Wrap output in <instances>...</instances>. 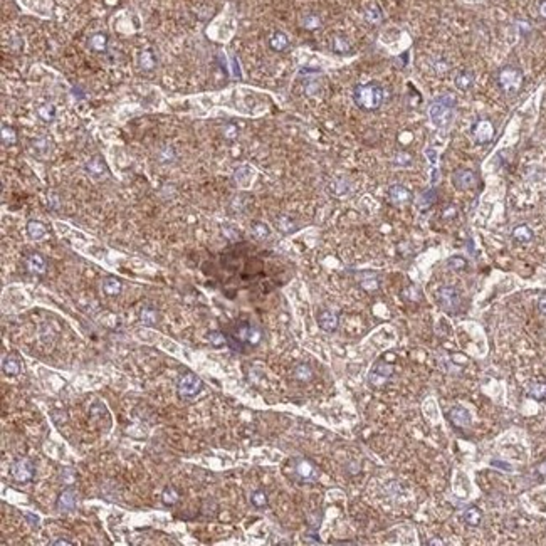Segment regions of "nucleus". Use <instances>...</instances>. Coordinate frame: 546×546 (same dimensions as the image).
<instances>
[{
	"mask_svg": "<svg viewBox=\"0 0 546 546\" xmlns=\"http://www.w3.org/2000/svg\"><path fill=\"white\" fill-rule=\"evenodd\" d=\"M388 198H390L395 205H405V203L412 200V193L403 185H392L388 188Z\"/></svg>",
	"mask_w": 546,
	"mask_h": 546,
	"instance_id": "2eb2a0df",
	"label": "nucleus"
},
{
	"mask_svg": "<svg viewBox=\"0 0 546 546\" xmlns=\"http://www.w3.org/2000/svg\"><path fill=\"white\" fill-rule=\"evenodd\" d=\"M86 172L91 175L93 178H96V180H99V178L103 177H108V166L106 163L103 161V158L99 155H94L91 160L86 163Z\"/></svg>",
	"mask_w": 546,
	"mask_h": 546,
	"instance_id": "4468645a",
	"label": "nucleus"
},
{
	"mask_svg": "<svg viewBox=\"0 0 546 546\" xmlns=\"http://www.w3.org/2000/svg\"><path fill=\"white\" fill-rule=\"evenodd\" d=\"M528 395L533 397L534 400H544L546 385H543V383H531V385H528Z\"/></svg>",
	"mask_w": 546,
	"mask_h": 546,
	"instance_id": "e433bc0d",
	"label": "nucleus"
},
{
	"mask_svg": "<svg viewBox=\"0 0 546 546\" xmlns=\"http://www.w3.org/2000/svg\"><path fill=\"white\" fill-rule=\"evenodd\" d=\"M25 518L29 519V523L32 524V526H37V523H39V516H34V514L27 513V514H25Z\"/></svg>",
	"mask_w": 546,
	"mask_h": 546,
	"instance_id": "3c124183",
	"label": "nucleus"
},
{
	"mask_svg": "<svg viewBox=\"0 0 546 546\" xmlns=\"http://www.w3.org/2000/svg\"><path fill=\"white\" fill-rule=\"evenodd\" d=\"M34 148L37 150V155L40 158H46L47 155L51 153V140L47 138H40L34 141Z\"/></svg>",
	"mask_w": 546,
	"mask_h": 546,
	"instance_id": "ea45409f",
	"label": "nucleus"
},
{
	"mask_svg": "<svg viewBox=\"0 0 546 546\" xmlns=\"http://www.w3.org/2000/svg\"><path fill=\"white\" fill-rule=\"evenodd\" d=\"M276 224H277V229H279L282 234H292L294 230L298 229L296 220L289 217V215H279L276 220Z\"/></svg>",
	"mask_w": 546,
	"mask_h": 546,
	"instance_id": "bb28decb",
	"label": "nucleus"
},
{
	"mask_svg": "<svg viewBox=\"0 0 546 546\" xmlns=\"http://www.w3.org/2000/svg\"><path fill=\"white\" fill-rule=\"evenodd\" d=\"M294 378L299 382H309L313 378V370L309 368V365H306V363H299L296 368H294Z\"/></svg>",
	"mask_w": 546,
	"mask_h": 546,
	"instance_id": "72a5a7b5",
	"label": "nucleus"
},
{
	"mask_svg": "<svg viewBox=\"0 0 546 546\" xmlns=\"http://www.w3.org/2000/svg\"><path fill=\"white\" fill-rule=\"evenodd\" d=\"M250 502L256 508H266L267 506V496L264 491H254L250 494Z\"/></svg>",
	"mask_w": 546,
	"mask_h": 546,
	"instance_id": "79ce46f5",
	"label": "nucleus"
},
{
	"mask_svg": "<svg viewBox=\"0 0 546 546\" xmlns=\"http://www.w3.org/2000/svg\"><path fill=\"white\" fill-rule=\"evenodd\" d=\"M54 544H67V546H69L71 543H69V541H64V539H59V541H54Z\"/></svg>",
	"mask_w": 546,
	"mask_h": 546,
	"instance_id": "6e6d98bb",
	"label": "nucleus"
},
{
	"mask_svg": "<svg viewBox=\"0 0 546 546\" xmlns=\"http://www.w3.org/2000/svg\"><path fill=\"white\" fill-rule=\"evenodd\" d=\"M360 284H361V287H365V289L371 291V289H376L378 282H376L375 277H371V279H363V281L360 282Z\"/></svg>",
	"mask_w": 546,
	"mask_h": 546,
	"instance_id": "49530a36",
	"label": "nucleus"
},
{
	"mask_svg": "<svg viewBox=\"0 0 546 546\" xmlns=\"http://www.w3.org/2000/svg\"><path fill=\"white\" fill-rule=\"evenodd\" d=\"M207 340H208V343L214 346V348H222L224 345L229 343L227 334L222 333V331H210L207 334Z\"/></svg>",
	"mask_w": 546,
	"mask_h": 546,
	"instance_id": "473e14b6",
	"label": "nucleus"
},
{
	"mask_svg": "<svg viewBox=\"0 0 546 546\" xmlns=\"http://www.w3.org/2000/svg\"><path fill=\"white\" fill-rule=\"evenodd\" d=\"M392 371H393V368H392L390 365H387V363H376L373 371L370 373V376H378V378H382V380H385V378H388V376L392 375Z\"/></svg>",
	"mask_w": 546,
	"mask_h": 546,
	"instance_id": "a19ab883",
	"label": "nucleus"
},
{
	"mask_svg": "<svg viewBox=\"0 0 546 546\" xmlns=\"http://www.w3.org/2000/svg\"><path fill=\"white\" fill-rule=\"evenodd\" d=\"M140 319H141V323L146 324V326H153V324H156L158 314H156L153 308L145 306V308H141V311H140Z\"/></svg>",
	"mask_w": 546,
	"mask_h": 546,
	"instance_id": "2f4dec72",
	"label": "nucleus"
},
{
	"mask_svg": "<svg viewBox=\"0 0 546 546\" xmlns=\"http://www.w3.org/2000/svg\"><path fill=\"white\" fill-rule=\"evenodd\" d=\"M203 388V382L198 378L195 373H185L180 376V380L177 383L178 395L183 398H192L198 395Z\"/></svg>",
	"mask_w": 546,
	"mask_h": 546,
	"instance_id": "39448f33",
	"label": "nucleus"
},
{
	"mask_svg": "<svg viewBox=\"0 0 546 546\" xmlns=\"http://www.w3.org/2000/svg\"><path fill=\"white\" fill-rule=\"evenodd\" d=\"M222 135H224V138H227V140H235V138H237V136H239V128H237V124H235V123H227V124H224V128H222Z\"/></svg>",
	"mask_w": 546,
	"mask_h": 546,
	"instance_id": "c03bdc74",
	"label": "nucleus"
},
{
	"mask_svg": "<svg viewBox=\"0 0 546 546\" xmlns=\"http://www.w3.org/2000/svg\"><path fill=\"white\" fill-rule=\"evenodd\" d=\"M497 82H499V86L504 93L514 94L523 86V72H521V69H518V67H514V66H506V67H502L499 71V74H497Z\"/></svg>",
	"mask_w": 546,
	"mask_h": 546,
	"instance_id": "20e7f679",
	"label": "nucleus"
},
{
	"mask_svg": "<svg viewBox=\"0 0 546 546\" xmlns=\"http://www.w3.org/2000/svg\"><path fill=\"white\" fill-rule=\"evenodd\" d=\"M449 420L455 425V427H460V429H467L471 425V422H472L469 410H466L464 407H459V405L450 408Z\"/></svg>",
	"mask_w": 546,
	"mask_h": 546,
	"instance_id": "ddd939ff",
	"label": "nucleus"
},
{
	"mask_svg": "<svg viewBox=\"0 0 546 546\" xmlns=\"http://www.w3.org/2000/svg\"><path fill=\"white\" fill-rule=\"evenodd\" d=\"M383 99H385V91L380 84H358L353 89V101L356 103V106L365 109V111H375L383 104Z\"/></svg>",
	"mask_w": 546,
	"mask_h": 546,
	"instance_id": "f03ea898",
	"label": "nucleus"
},
{
	"mask_svg": "<svg viewBox=\"0 0 546 546\" xmlns=\"http://www.w3.org/2000/svg\"><path fill=\"white\" fill-rule=\"evenodd\" d=\"M0 135H2V143L4 145H15V143H17V131H15L12 126L2 124V131H0Z\"/></svg>",
	"mask_w": 546,
	"mask_h": 546,
	"instance_id": "f704fd0d",
	"label": "nucleus"
},
{
	"mask_svg": "<svg viewBox=\"0 0 546 546\" xmlns=\"http://www.w3.org/2000/svg\"><path fill=\"white\" fill-rule=\"evenodd\" d=\"M2 371H4V375H7V376H19L20 373H22V365H20V360L17 358V356H14V355L5 356L4 361H2Z\"/></svg>",
	"mask_w": 546,
	"mask_h": 546,
	"instance_id": "f3484780",
	"label": "nucleus"
},
{
	"mask_svg": "<svg viewBox=\"0 0 546 546\" xmlns=\"http://www.w3.org/2000/svg\"><path fill=\"white\" fill-rule=\"evenodd\" d=\"M539 15H541L543 19H546V0H541V4H539Z\"/></svg>",
	"mask_w": 546,
	"mask_h": 546,
	"instance_id": "603ef678",
	"label": "nucleus"
},
{
	"mask_svg": "<svg viewBox=\"0 0 546 546\" xmlns=\"http://www.w3.org/2000/svg\"><path fill=\"white\" fill-rule=\"evenodd\" d=\"M269 46H271L272 51L282 52V51H286L287 47H289V37H287V35L282 32V30H276V32L271 35Z\"/></svg>",
	"mask_w": 546,
	"mask_h": 546,
	"instance_id": "6ab92c4d",
	"label": "nucleus"
},
{
	"mask_svg": "<svg viewBox=\"0 0 546 546\" xmlns=\"http://www.w3.org/2000/svg\"><path fill=\"white\" fill-rule=\"evenodd\" d=\"M455 88L460 89V91H469V89L474 86V74L471 71H460L457 72L454 79Z\"/></svg>",
	"mask_w": 546,
	"mask_h": 546,
	"instance_id": "412c9836",
	"label": "nucleus"
},
{
	"mask_svg": "<svg viewBox=\"0 0 546 546\" xmlns=\"http://www.w3.org/2000/svg\"><path fill=\"white\" fill-rule=\"evenodd\" d=\"M472 136L481 145L489 143L492 136H494V126H492L489 119H479V121L472 126Z\"/></svg>",
	"mask_w": 546,
	"mask_h": 546,
	"instance_id": "1a4fd4ad",
	"label": "nucleus"
},
{
	"mask_svg": "<svg viewBox=\"0 0 546 546\" xmlns=\"http://www.w3.org/2000/svg\"><path fill=\"white\" fill-rule=\"evenodd\" d=\"M435 200H437V192L434 188H429V190L420 193V197L417 198V205L420 210H427L434 205Z\"/></svg>",
	"mask_w": 546,
	"mask_h": 546,
	"instance_id": "b1692460",
	"label": "nucleus"
},
{
	"mask_svg": "<svg viewBox=\"0 0 546 546\" xmlns=\"http://www.w3.org/2000/svg\"><path fill=\"white\" fill-rule=\"evenodd\" d=\"M331 49H333V52H336V54H348L351 51V46L343 35H334L331 40Z\"/></svg>",
	"mask_w": 546,
	"mask_h": 546,
	"instance_id": "c85d7f7f",
	"label": "nucleus"
},
{
	"mask_svg": "<svg viewBox=\"0 0 546 546\" xmlns=\"http://www.w3.org/2000/svg\"><path fill=\"white\" fill-rule=\"evenodd\" d=\"M88 46L89 49L94 51V52H104L108 47V35L103 34V32H96L93 34L91 37H89L88 40Z\"/></svg>",
	"mask_w": 546,
	"mask_h": 546,
	"instance_id": "4be33fe9",
	"label": "nucleus"
},
{
	"mask_svg": "<svg viewBox=\"0 0 546 546\" xmlns=\"http://www.w3.org/2000/svg\"><path fill=\"white\" fill-rule=\"evenodd\" d=\"M27 235L32 240H42L47 235V227L40 220H29L27 222Z\"/></svg>",
	"mask_w": 546,
	"mask_h": 546,
	"instance_id": "a211bd4d",
	"label": "nucleus"
},
{
	"mask_svg": "<svg viewBox=\"0 0 546 546\" xmlns=\"http://www.w3.org/2000/svg\"><path fill=\"white\" fill-rule=\"evenodd\" d=\"M393 161H395V165H398V166H410L412 156H410V153H407V151H400V153L395 155Z\"/></svg>",
	"mask_w": 546,
	"mask_h": 546,
	"instance_id": "a18cd8bd",
	"label": "nucleus"
},
{
	"mask_svg": "<svg viewBox=\"0 0 546 546\" xmlns=\"http://www.w3.org/2000/svg\"><path fill=\"white\" fill-rule=\"evenodd\" d=\"M232 69H234V76L235 77H240V69H239V62L235 57H232Z\"/></svg>",
	"mask_w": 546,
	"mask_h": 546,
	"instance_id": "8fccbe9b",
	"label": "nucleus"
},
{
	"mask_svg": "<svg viewBox=\"0 0 546 546\" xmlns=\"http://www.w3.org/2000/svg\"><path fill=\"white\" fill-rule=\"evenodd\" d=\"M229 345L232 350L244 351L249 346H257L262 340V331L259 326H256L254 323L240 321L235 326H232L227 333Z\"/></svg>",
	"mask_w": 546,
	"mask_h": 546,
	"instance_id": "f257e3e1",
	"label": "nucleus"
},
{
	"mask_svg": "<svg viewBox=\"0 0 546 546\" xmlns=\"http://www.w3.org/2000/svg\"><path fill=\"white\" fill-rule=\"evenodd\" d=\"M533 237H534V234L528 225H518V227H514V230H513V239L521 244L531 242Z\"/></svg>",
	"mask_w": 546,
	"mask_h": 546,
	"instance_id": "393cba45",
	"label": "nucleus"
},
{
	"mask_svg": "<svg viewBox=\"0 0 546 546\" xmlns=\"http://www.w3.org/2000/svg\"><path fill=\"white\" fill-rule=\"evenodd\" d=\"M156 66V59L151 51H143L140 54V67L143 71H153Z\"/></svg>",
	"mask_w": 546,
	"mask_h": 546,
	"instance_id": "c756f323",
	"label": "nucleus"
},
{
	"mask_svg": "<svg viewBox=\"0 0 546 546\" xmlns=\"http://www.w3.org/2000/svg\"><path fill=\"white\" fill-rule=\"evenodd\" d=\"M363 14H365V19L368 20L370 24H378V22H382V17H383V15H382L380 7H378L376 4H368V5H366L365 10H363Z\"/></svg>",
	"mask_w": 546,
	"mask_h": 546,
	"instance_id": "cd10ccee",
	"label": "nucleus"
},
{
	"mask_svg": "<svg viewBox=\"0 0 546 546\" xmlns=\"http://www.w3.org/2000/svg\"><path fill=\"white\" fill-rule=\"evenodd\" d=\"M25 267H27L32 274H44L47 269V264H46V259L39 254V252H32V254H29L27 259H25Z\"/></svg>",
	"mask_w": 546,
	"mask_h": 546,
	"instance_id": "dca6fc26",
	"label": "nucleus"
},
{
	"mask_svg": "<svg viewBox=\"0 0 546 546\" xmlns=\"http://www.w3.org/2000/svg\"><path fill=\"white\" fill-rule=\"evenodd\" d=\"M439 303L442 306L444 311L447 313H455L460 306V294L455 287L444 286L439 289Z\"/></svg>",
	"mask_w": 546,
	"mask_h": 546,
	"instance_id": "0eeeda50",
	"label": "nucleus"
},
{
	"mask_svg": "<svg viewBox=\"0 0 546 546\" xmlns=\"http://www.w3.org/2000/svg\"><path fill=\"white\" fill-rule=\"evenodd\" d=\"M338 323H340L338 313L331 311V309H321V311L318 313V324L323 331H328V333L334 331V329L338 328Z\"/></svg>",
	"mask_w": 546,
	"mask_h": 546,
	"instance_id": "9b49d317",
	"label": "nucleus"
},
{
	"mask_svg": "<svg viewBox=\"0 0 546 546\" xmlns=\"http://www.w3.org/2000/svg\"><path fill=\"white\" fill-rule=\"evenodd\" d=\"M34 474H35V466L32 464L30 459H19L10 466V476L14 477L15 482H20V484L30 482L34 479Z\"/></svg>",
	"mask_w": 546,
	"mask_h": 546,
	"instance_id": "423d86ee",
	"label": "nucleus"
},
{
	"mask_svg": "<svg viewBox=\"0 0 546 546\" xmlns=\"http://www.w3.org/2000/svg\"><path fill=\"white\" fill-rule=\"evenodd\" d=\"M464 519H466V523L471 524V526H479L482 521V513L477 508H469L464 513Z\"/></svg>",
	"mask_w": 546,
	"mask_h": 546,
	"instance_id": "4c0bfd02",
	"label": "nucleus"
},
{
	"mask_svg": "<svg viewBox=\"0 0 546 546\" xmlns=\"http://www.w3.org/2000/svg\"><path fill=\"white\" fill-rule=\"evenodd\" d=\"M538 308H539V311H541L543 314H546V292L539 296V299H538Z\"/></svg>",
	"mask_w": 546,
	"mask_h": 546,
	"instance_id": "09e8293b",
	"label": "nucleus"
},
{
	"mask_svg": "<svg viewBox=\"0 0 546 546\" xmlns=\"http://www.w3.org/2000/svg\"><path fill=\"white\" fill-rule=\"evenodd\" d=\"M538 472H539V474H541V476H544V477H546V460H544V462H541V464L538 466Z\"/></svg>",
	"mask_w": 546,
	"mask_h": 546,
	"instance_id": "864d4df0",
	"label": "nucleus"
},
{
	"mask_svg": "<svg viewBox=\"0 0 546 546\" xmlns=\"http://www.w3.org/2000/svg\"><path fill=\"white\" fill-rule=\"evenodd\" d=\"M292 469H294V474L303 481L318 479V467L309 459H304V457L292 459Z\"/></svg>",
	"mask_w": 546,
	"mask_h": 546,
	"instance_id": "6e6552de",
	"label": "nucleus"
},
{
	"mask_svg": "<svg viewBox=\"0 0 546 546\" xmlns=\"http://www.w3.org/2000/svg\"><path fill=\"white\" fill-rule=\"evenodd\" d=\"M77 504V494L72 487H66L64 491L61 492L59 497H57V509L61 513H69L76 508Z\"/></svg>",
	"mask_w": 546,
	"mask_h": 546,
	"instance_id": "f8f14e48",
	"label": "nucleus"
},
{
	"mask_svg": "<svg viewBox=\"0 0 546 546\" xmlns=\"http://www.w3.org/2000/svg\"><path fill=\"white\" fill-rule=\"evenodd\" d=\"M301 25L308 30H316L321 27V19H319V15H316V14H308L303 17Z\"/></svg>",
	"mask_w": 546,
	"mask_h": 546,
	"instance_id": "c9c22d12",
	"label": "nucleus"
},
{
	"mask_svg": "<svg viewBox=\"0 0 546 546\" xmlns=\"http://www.w3.org/2000/svg\"><path fill=\"white\" fill-rule=\"evenodd\" d=\"M454 104H455V98L452 96V94H449V93L444 94V96L437 98L429 108L430 121L437 126V128H444V126H447L450 121H452Z\"/></svg>",
	"mask_w": 546,
	"mask_h": 546,
	"instance_id": "7ed1b4c3",
	"label": "nucleus"
},
{
	"mask_svg": "<svg viewBox=\"0 0 546 546\" xmlns=\"http://www.w3.org/2000/svg\"><path fill=\"white\" fill-rule=\"evenodd\" d=\"M101 287L106 296H118L123 289V284H121V281L116 279V277H106V279L103 281Z\"/></svg>",
	"mask_w": 546,
	"mask_h": 546,
	"instance_id": "5701e85b",
	"label": "nucleus"
},
{
	"mask_svg": "<svg viewBox=\"0 0 546 546\" xmlns=\"http://www.w3.org/2000/svg\"><path fill=\"white\" fill-rule=\"evenodd\" d=\"M35 113H37V116L40 121L44 123H52L56 119V114H57V109L52 103H42L37 106V109H35Z\"/></svg>",
	"mask_w": 546,
	"mask_h": 546,
	"instance_id": "aec40b11",
	"label": "nucleus"
},
{
	"mask_svg": "<svg viewBox=\"0 0 546 546\" xmlns=\"http://www.w3.org/2000/svg\"><path fill=\"white\" fill-rule=\"evenodd\" d=\"M47 205H49V208H52V210H56L59 207V198H57L56 193H49V195H47Z\"/></svg>",
	"mask_w": 546,
	"mask_h": 546,
	"instance_id": "de8ad7c7",
	"label": "nucleus"
},
{
	"mask_svg": "<svg viewBox=\"0 0 546 546\" xmlns=\"http://www.w3.org/2000/svg\"><path fill=\"white\" fill-rule=\"evenodd\" d=\"M452 183L457 188H460V190H469V188H472L477 183V177L472 170L462 168V170H457L452 175Z\"/></svg>",
	"mask_w": 546,
	"mask_h": 546,
	"instance_id": "9d476101",
	"label": "nucleus"
},
{
	"mask_svg": "<svg viewBox=\"0 0 546 546\" xmlns=\"http://www.w3.org/2000/svg\"><path fill=\"white\" fill-rule=\"evenodd\" d=\"M250 230H252V234H254V237H256V239H259V240H264V239H267V237H269V235H271V229L267 227V224L259 222V220H256V222H252Z\"/></svg>",
	"mask_w": 546,
	"mask_h": 546,
	"instance_id": "7c9ffc66",
	"label": "nucleus"
},
{
	"mask_svg": "<svg viewBox=\"0 0 546 546\" xmlns=\"http://www.w3.org/2000/svg\"><path fill=\"white\" fill-rule=\"evenodd\" d=\"M178 497H180V494H178V491L173 486H166L163 492H161V499H163L166 506H173L178 501Z\"/></svg>",
	"mask_w": 546,
	"mask_h": 546,
	"instance_id": "58836bf2",
	"label": "nucleus"
},
{
	"mask_svg": "<svg viewBox=\"0 0 546 546\" xmlns=\"http://www.w3.org/2000/svg\"><path fill=\"white\" fill-rule=\"evenodd\" d=\"M492 466L504 467V469H506V471H511V466H506V464H502V462H496V460H492Z\"/></svg>",
	"mask_w": 546,
	"mask_h": 546,
	"instance_id": "5fc2aeb1",
	"label": "nucleus"
},
{
	"mask_svg": "<svg viewBox=\"0 0 546 546\" xmlns=\"http://www.w3.org/2000/svg\"><path fill=\"white\" fill-rule=\"evenodd\" d=\"M447 266L454 271H462L467 267V261L460 256H452L450 259H447Z\"/></svg>",
	"mask_w": 546,
	"mask_h": 546,
	"instance_id": "37998d69",
	"label": "nucleus"
},
{
	"mask_svg": "<svg viewBox=\"0 0 546 546\" xmlns=\"http://www.w3.org/2000/svg\"><path fill=\"white\" fill-rule=\"evenodd\" d=\"M252 177H254V170H252V168H250L249 165H242V166H239L237 170H235V173H234L235 182H237L239 185H244V187H245V185H249L250 180H252Z\"/></svg>",
	"mask_w": 546,
	"mask_h": 546,
	"instance_id": "a878e982",
	"label": "nucleus"
}]
</instances>
